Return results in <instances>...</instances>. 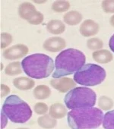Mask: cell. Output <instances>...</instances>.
<instances>
[{
  "mask_svg": "<svg viewBox=\"0 0 114 129\" xmlns=\"http://www.w3.org/2000/svg\"><path fill=\"white\" fill-rule=\"evenodd\" d=\"M86 61L85 55L76 49H67L62 51L55 60L53 78H60L70 75L81 69Z\"/></svg>",
  "mask_w": 114,
  "mask_h": 129,
  "instance_id": "cell-1",
  "label": "cell"
},
{
  "mask_svg": "<svg viewBox=\"0 0 114 129\" xmlns=\"http://www.w3.org/2000/svg\"><path fill=\"white\" fill-rule=\"evenodd\" d=\"M103 120L102 110L95 107L73 109L67 114L69 126L73 129L97 128Z\"/></svg>",
  "mask_w": 114,
  "mask_h": 129,
  "instance_id": "cell-2",
  "label": "cell"
},
{
  "mask_svg": "<svg viewBox=\"0 0 114 129\" xmlns=\"http://www.w3.org/2000/svg\"><path fill=\"white\" fill-rule=\"evenodd\" d=\"M24 73L35 79L46 78L55 69V63L51 57L42 53H36L25 57L21 61Z\"/></svg>",
  "mask_w": 114,
  "mask_h": 129,
  "instance_id": "cell-3",
  "label": "cell"
},
{
  "mask_svg": "<svg viewBox=\"0 0 114 129\" xmlns=\"http://www.w3.org/2000/svg\"><path fill=\"white\" fill-rule=\"evenodd\" d=\"M2 111L14 123H25L32 116L30 106L16 95H10L6 99Z\"/></svg>",
  "mask_w": 114,
  "mask_h": 129,
  "instance_id": "cell-4",
  "label": "cell"
},
{
  "mask_svg": "<svg viewBox=\"0 0 114 129\" xmlns=\"http://www.w3.org/2000/svg\"><path fill=\"white\" fill-rule=\"evenodd\" d=\"M96 93L84 87H75L69 90L64 98L66 106L69 109L93 107L96 103Z\"/></svg>",
  "mask_w": 114,
  "mask_h": 129,
  "instance_id": "cell-5",
  "label": "cell"
},
{
  "mask_svg": "<svg viewBox=\"0 0 114 129\" xmlns=\"http://www.w3.org/2000/svg\"><path fill=\"white\" fill-rule=\"evenodd\" d=\"M103 68L92 63L86 64L74 75V81L80 85L94 87L100 84L106 78Z\"/></svg>",
  "mask_w": 114,
  "mask_h": 129,
  "instance_id": "cell-6",
  "label": "cell"
},
{
  "mask_svg": "<svg viewBox=\"0 0 114 129\" xmlns=\"http://www.w3.org/2000/svg\"><path fill=\"white\" fill-rule=\"evenodd\" d=\"M29 52L28 47L24 44L14 45L3 52V57L8 60H15L24 57Z\"/></svg>",
  "mask_w": 114,
  "mask_h": 129,
  "instance_id": "cell-7",
  "label": "cell"
},
{
  "mask_svg": "<svg viewBox=\"0 0 114 129\" xmlns=\"http://www.w3.org/2000/svg\"><path fill=\"white\" fill-rule=\"evenodd\" d=\"M50 85L58 90L60 93H66L72 89L75 88L76 86V82L69 78L63 77L60 78H53L50 80Z\"/></svg>",
  "mask_w": 114,
  "mask_h": 129,
  "instance_id": "cell-8",
  "label": "cell"
},
{
  "mask_svg": "<svg viewBox=\"0 0 114 129\" xmlns=\"http://www.w3.org/2000/svg\"><path fill=\"white\" fill-rule=\"evenodd\" d=\"M43 46L48 52H57L63 50L66 46V42L60 37H52L45 40Z\"/></svg>",
  "mask_w": 114,
  "mask_h": 129,
  "instance_id": "cell-9",
  "label": "cell"
},
{
  "mask_svg": "<svg viewBox=\"0 0 114 129\" xmlns=\"http://www.w3.org/2000/svg\"><path fill=\"white\" fill-rule=\"evenodd\" d=\"M100 30V26L99 24L91 19L85 20L84 22L80 26L79 31L80 34L85 37H89L96 35Z\"/></svg>",
  "mask_w": 114,
  "mask_h": 129,
  "instance_id": "cell-10",
  "label": "cell"
},
{
  "mask_svg": "<svg viewBox=\"0 0 114 129\" xmlns=\"http://www.w3.org/2000/svg\"><path fill=\"white\" fill-rule=\"evenodd\" d=\"M37 13L35 6L30 3H23L18 7V15L21 18L27 22Z\"/></svg>",
  "mask_w": 114,
  "mask_h": 129,
  "instance_id": "cell-11",
  "label": "cell"
},
{
  "mask_svg": "<svg viewBox=\"0 0 114 129\" xmlns=\"http://www.w3.org/2000/svg\"><path fill=\"white\" fill-rule=\"evenodd\" d=\"M13 84L17 89L20 90H28L34 87L35 82L31 78L20 77L13 80Z\"/></svg>",
  "mask_w": 114,
  "mask_h": 129,
  "instance_id": "cell-12",
  "label": "cell"
},
{
  "mask_svg": "<svg viewBox=\"0 0 114 129\" xmlns=\"http://www.w3.org/2000/svg\"><path fill=\"white\" fill-rule=\"evenodd\" d=\"M92 57L94 60L100 64H106L110 62L113 57L112 54L106 49H100L93 52Z\"/></svg>",
  "mask_w": 114,
  "mask_h": 129,
  "instance_id": "cell-13",
  "label": "cell"
},
{
  "mask_svg": "<svg viewBox=\"0 0 114 129\" xmlns=\"http://www.w3.org/2000/svg\"><path fill=\"white\" fill-rule=\"evenodd\" d=\"M49 113L52 118L55 119L63 118L66 116V114H68L67 109L63 104L60 103H56L52 104L49 108Z\"/></svg>",
  "mask_w": 114,
  "mask_h": 129,
  "instance_id": "cell-14",
  "label": "cell"
},
{
  "mask_svg": "<svg viewBox=\"0 0 114 129\" xmlns=\"http://www.w3.org/2000/svg\"><path fill=\"white\" fill-rule=\"evenodd\" d=\"M46 30L52 34H61L66 30V25L60 20H51L46 25Z\"/></svg>",
  "mask_w": 114,
  "mask_h": 129,
  "instance_id": "cell-15",
  "label": "cell"
},
{
  "mask_svg": "<svg viewBox=\"0 0 114 129\" xmlns=\"http://www.w3.org/2000/svg\"><path fill=\"white\" fill-rule=\"evenodd\" d=\"M82 15L77 11H70L63 16V20L66 24L70 26L78 24L82 21Z\"/></svg>",
  "mask_w": 114,
  "mask_h": 129,
  "instance_id": "cell-16",
  "label": "cell"
},
{
  "mask_svg": "<svg viewBox=\"0 0 114 129\" xmlns=\"http://www.w3.org/2000/svg\"><path fill=\"white\" fill-rule=\"evenodd\" d=\"M33 93L37 100H46L51 95V90L46 85H38L34 90Z\"/></svg>",
  "mask_w": 114,
  "mask_h": 129,
  "instance_id": "cell-17",
  "label": "cell"
},
{
  "mask_svg": "<svg viewBox=\"0 0 114 129\" xmlns=\"http://www.w3.org/2000/svg\"><path fill=\"white\" fill-rule=\"evenodd\" d=\"M37 123L40 127L43 128H53L55 127L57 121L56 119L52 118L50 115H44L37 119Z\"/></svg>",
  "mask_w": 114,
  "mask_h": 129,
  "instance_id": "cell-18",
  "label": "cell"
},
{
  "mask_svg": "<svg viewBox=\"0 0 114 129\" xmlns=\"http://www.w3.org/2000/svg\"><path fill=\"white\" fill-rule=\"evenodd\" d=\"M21 63L20 61H14L9 64L5 69L6 75L9 76H15L22 73Z\"/></svg>",
  "mask_w": 114,
  "mask_h": 129,
  "instance_id": "cell-19",
  "label": "cell"
},
{
  "mask_svg": "<svg viewBox=\"0 0 114 129\" xmlns=\"http://www.w3.org/2000/svg\"><path fill=\"white\" fill-rule=\"evenodd\" d=\"M70 3L68 1L64 0H59L55 1L52 5V10L55 12H64L69 9Z\"/></svg>",
  "mask_w": 114,
  "mask_h": 129,
  "instance_id": "cell-20",
  "label": "cell"
},
{
  "mask_svg": "<svg viewBox=\"0 0 114 129\" xmlns=\"http://www.w3.org/2000/svg\"><path fill=\"white\" fill-rule=\"evenodd\" d=\"M103 127L105 129H114V110L109 111L104 115Z\"/></svg>",
  "mask_w": 114,
  "mask_h": 129,
  "instance_id": "cell-21",
  "label": "cell"
},
{
  "mask_svg": "<svg viewBox=\"0 0 114 129\" xmlns=\"http://www.w3.org/2000/svg\"><path fill=\"white\" fill-rule=\"evenodd\" d=\"M98 106L103 110H109L113 106V102L112 99L106 96H100L98 100Z\"/></svg>",
  "mask_w": 114,
  "mask_h": 129,
  "instance_id": "cell-22",
  "label": "cell"
},
{
  "mask_svg": "<svg viewBox=\"0 0 114 129\" xmlns=\"http://www.w3.org/2000/svg\"><path fill=\"white\" fill-rule=\"evenodd\" d=\"M87 46L89 49H91V50L100 49L103 46V42L102 41V40L99 38L94 37V38L89 39L87 41Z\"/></svg>",
  "mask_w": 114,
  "mask_h": 129,
  "instance_id": "cell-23",
  "label": "cell"
},
{
  "mask_svg": "<svg viewBox=\"0 0 114 129\" xmlns=\"http://www.w3.org/2000/svg\"><path fill=\"white\" fill-rule=\"evenodd\" d=\"M101 6L106 13H114V0H104Z\"/></svg>",
  "mask_w": 114,
  "mask_h": 129,
  "instance_id": "cell-24",
  "label": "cell"
},
{
  "mask_svg": "<svg viewBox=\"0 0 114 129\" xmlns=\"http://www.w3.org/2000/svg\"><path fill=\"white\" fill-rule=\"evenodd\" d=\"M12 43V37L8 33L1 34V48L4 49Z\"/></svg>",
  "mask_w": 114,
  "mask_h": 129,
  "instance_id": "cell-25",
  "label": "cell"
},
{
  "mask_svg": "<svg viewBox=\"0 0 114 129\" xmlns=\"http://www.w3.org/2000/svg\"><path fill=\"white\" fill-rule=\"evenodd\" d=\"M34 111L38 115H44L48 111V106L44 103H37L34 105Z\"/></svg>",
  "mask_w": 114,
  "mask_h": 129,
  "instance_id": "cell-26",
  "label": "cell"
},
{
  "mask_svg": "<svg viewBox=\"0 0 114 129\" xmlns=\"http://www.w3.org/2000/svg\"><path fill=\"white\" fill-rule=\"evenodd\" d=\"M43 20H44L43 15L41 12H37V13L28 21V23L31 24H33V25H39L41 23H43Z\"/></svg>",
  "mask_w": 114,
  "mask_h": 129,
  "instance_id": "cell-27",
  "label": "cell"
},
{
  "mask_svg": "<svg viewBox=\"0 0 114 129\" xmlns=\"http://www.w3.org/2000/svg\"><path fill=\"white\" fill-rule=\"evenodd\" d=\"M10 93V88L6 85V84H1V97H4L7 95H9Z\"/></svg>",
  "mask_w": 114,
  "mask_h": 129,
  "instance_id": "cell-28",
  "label": "cell"
},
{
  "mask_svg": "<svg viewBox=\"0 0 114 129\" xmlns=\"http://www.w3.org/2000/svg\"><path fill=\"white\" fill-rule=\"evenodd\" d=\"M2 121H1V127L2 128H4L6 126V124H7V115L2 111Z\"/></svg>",
  "mask_w": 114,
  "mask_h": 129,
  "instance_id": "cell-29",
  "label": "cell"
},
{
  "mask_svg": "<svg viewBox=\"0 0 114 129\" xmlns=\"http://www.w3.org/2000/svg\"><path fill=\"white\" fill-rule=\"evenodd\" d=\"M109 46L110 49L114 52V34L110 37L109 41Z\"/></svg>",
  "mask_w": 114,
  "mask_h": 129,
  "instance_id": "cell-30",
  "label": "cell"
},
{
  "mask_svg": "<svg viewBox=\"0 0 114 129\" xmlns=\"http://www.w3.org/2000/svg\"><path fill=\"white\" fill-rule=\"evenodd\" d=\"M109 22L111 24V25L114 27V15H112L111 18H110V20H109Z\"/></svg>",
  "mask_w": 114,
  "mask_h": 129,
  "instance_id": "cell-31",
  "label": "cell"
}]
</instances>
